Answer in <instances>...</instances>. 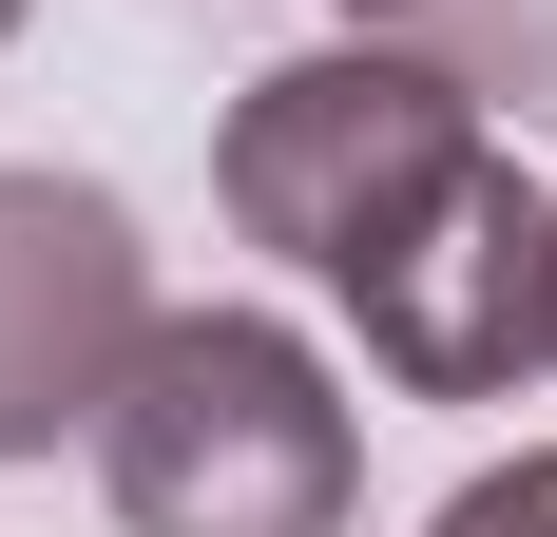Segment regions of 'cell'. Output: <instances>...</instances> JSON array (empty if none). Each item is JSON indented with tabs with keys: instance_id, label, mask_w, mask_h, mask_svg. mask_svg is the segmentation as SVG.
Wrapping results in <instances>:
<instances>
[{
	"instance_id": "1",
	"label": "cell",
	"mask_w": 557,
	"mask_h": 537,
	"mask_svg": "<svg viewBox=\"0 0 557 537\" xmlns=\"http://www.w3.org/2000/svg\"><path fill=\"white\" fill-rule=\"evenodd\" d=\"M97 480L135 537H346L366 499V423L308 326L270 308H154L97 403Z\"/></svg>"
},
{
	"instance_id": "2",
	"label": "cell",
	"mask_w": 557,
	"mask_h": 537,
	"mask_svg": "<svg viewBox=\"0 0 557 537\" xmlns=\"http://www.w3.org/2000/svg\"><path fill=\"white\" fill-rule=\"evenodd\" d=\"M481 154V97H461L443 58H404V39H327V58H288V77H250L212 135V192L250 250H288L308 288H346V268L385 250L443 173Z\"/></svg>"
},
{
	"instance_id": "3",
	"label": "cell",
	"mask_w": 557,
	"mask_h": 537,
	"mask_svg": "<svg viewBox=\"0 0 557 537\" xmlns=\"http://www.w3.org/2000/svg\"><path fill=\"white\" fill-rule=\"evenodd\" d=\"M346 308H366V365L404 403H519L557 365V192L481 135L385 250L346 268Z\"/></svg>"
},
{
	"instance_id": "4",
	"label": "cell",
	"mask_w": 557,
	"mask_h": 537,
	"mask_svg": "<svg viewBox=\"0 0 557 537\" xmlns=\"http://www.w3.org/2000/svg\"><path fill=\"white\" fill-rule=\"evenodd\" d=\"M154 326V250L97 173H0V461H58V441L115 403Z\"/></svg>"
},
{
	"instance_id": "5",
	"label": "cell",
	"mask_w": 557,
	"mask_h": 537,
	"mask_svg": "<svg viewBox=\"0 0 557 537\" xmlns=\"http://www.w3.org/2000/svg\"><path fill=\"white\" fill-rule=\"evenodd\" d=\"M423 537H557V441H539V461H481Z\"/></svg>"
},
{
	"instance_id": "6",
	"label": "cell",
	"mask_w": 557,
	"mask_h": 537,
	"mask_svg": "<svg viewBox=\"0 0 557 537\" xmlns=\"http://www.w3.org/2000/svg\"><path fill=\"white\" fill-rule=\"evenodd\" d=\"M0 39H20V0H0Z\"/></svg>"
},
{
	"instance_id": "7",
	"label": "cell",
	"mask_w": 557,
	"mask_h": 537,
	"mask_svg": "<svg viewBox=\"0 0 557 537\" xmlns=\"http://www.w3.org/2000/svg\"><path fill=\"white\" fill-rule=\"evenodd\" d=\"M366 20H385V0H366Z\"/></svg>"
}]
</instances>
